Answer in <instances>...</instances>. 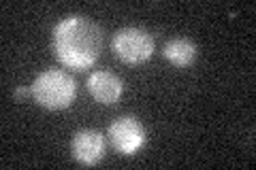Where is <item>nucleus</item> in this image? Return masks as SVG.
<instances>
[{
  "label": "nucleus",
  "instance_id": "obj_1",
  "mask_svg": "<svg viewBox=\"0 0 256 170\" xmlns=\"http://www.w3.org/2000/svg\"><path fill=\"white\" fill-rule=\"evenodd\" d=\"M102 32L84 15H68L54 28V53L62 66L84 72L98 60Z\"/></svg>",
  "mask_w": 256,
  "mask_h": 170
},
{
  "label": "nucleus",
  "instance_id": "obj_2",
  "mask_svg": "<svg viewBox=\"0 0 256 170\" xmlns=\"http://www.w3.org/2000/svg\"><path fill=\"white\" fill-rule=\"evenodd\" d=\"M30 92L41 107L50 111H60L73 104L77 96V83L68 72L60 68H50L43 70L41 75H36V79L32 81Z\"/></svg>",
  "mask_w": 256,
  "mask_h": 170
},
{
  "label": "nucleus",
  "instance_id": "obj_3",
  "mask_svg": "<svg viewBox=\"0 0 256 170\" xmlns=\"http://www.w3.org/2000/svg\"><path fill=\"white\" fill-rule=\"evenodd\" d=\"M114 51L124 64H143L154 53V38L143 28H122L114 34Z\"/></svg>",
  "mask_w": 256,
  "mask_h": 170
},
{
  "label": "nucleus",
  "instance_id": "obj_4",
  "mask_svg": "<svg viewBox=\"0 0 256 170\" xmlns=\"http://www.w3.org/2000/svg\"><path fill=\"white\" fill-rule=\"evenodd\" d=\"M109 143L122 156H134L148 143V130L137 117L124 115L118 117L107 130Z\"/></svg>",
  "mask_w": 256,
  "mask_h": 170
},
{
  "label": "nucleus",
  "instance_id": "obj_5",
  "mask_svg": "<svg viewBox=\"0 0 256 170\" xmlns=\"http://www.w3.org/2000/svg\"><path fill=\"white\" fill-rule=\"evenodd\" d=\"M105 136L98 130H90V128L75 132L73 141H70V153L84 166H96L105 158Z\"/></svg>",
  "mask_w": 256,
  "mask_h": 170
},
{
  "label": "nucleus",
  "instance_id": "obj_6",
  "mask_svg": "<svg viewBox=\"0 0 256 170\" xmlns=\"http://www.w3.org/2000/svg\"><path fill=\"white\" fill-rule=\"evenodd\" d=\"M88 92L90 96L105 104V107H111L116 104L124 94V83L116 72H109V70H94L90 77H88Z\"/></svg>",
  "mask_w": 256,
  "mask_h": 170
},
{
  "label": "nucleus",
  "instance_id": "obj_7",
  "mask_svg": "<svg viewBox=\"0 0 256 170\" xmlns=\"http://www.w3.org/2000/svg\"><path fill=\"white\" fill-rule=\"evenodd\" d=\"M164 58L169 60L173 66L178 68H188L194 64L196 55H198V49L196 45L192 43L190 38H171L169 43L164 45Z\"/></svg>",
  "mask_w": 256,
  "mask_h": 170
},
{
  "label": "nucleus",
  "instance_id": "obj_8",
  "mask_svg": "<svg viewBox=\"0 0 256 170\" xmlns=\"http://www.w3.org/2000/svg\"><path fill=\"white\" fill-rule=\"evenodd\" d=\"M24 96H28V87H18V90H15V98H24Z\"/></svg>",
  "mask_w": 256,
  "mask_h": 170
}]
</instances>
